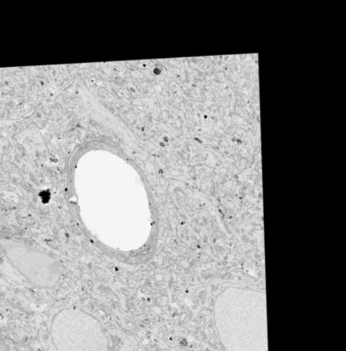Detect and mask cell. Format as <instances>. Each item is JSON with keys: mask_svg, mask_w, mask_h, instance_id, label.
I'll return each instance as SVG.
<instances>
[{"mask_svg": "<svg viewBox=\"0 0 346 351\" xmlns=\"http://www.w3.org/2000/svg\"><path fill=\"white\" fill-rule=\"evenodd\" d=\"M215 316L228 351H268L264 293L230 287L217 298Z\"/></svg>", "mask_w": 346, "mask_h": 351, "instance_id": "1", "label": "cell"}]
</instances>
